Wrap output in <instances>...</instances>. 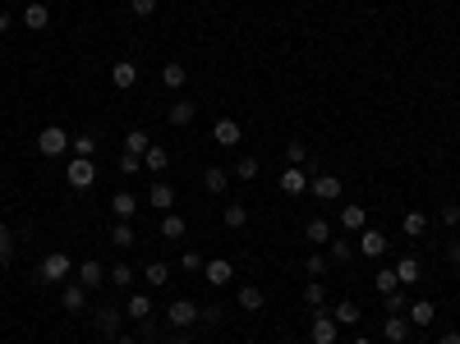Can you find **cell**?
I'll list each match as a JSON object with an SVG mask.
<instances>
[{
  "label": "cell",
  "mask_w": 460,
  "mask_h": 344,
  "mask_svg": "<svg viewBox=\"0 0 460 344\" xmlns=\"http://www.w3.org/2000/svg\"><path fill=\"white\" fill-rule=\"evenodd\" d=\"M313 326H308V335H313V344H336V317L332 312H322V308H313V317H308Z\"/></svg>",
  "instance_id": "obj_1"
},
{
  "label": "cell",
  "mask_w": 460,
  "mask_h": 344,
  "mask_svg": "<svg viewBox=\"0 0 460 344\" xmlns=\"http://www.w3.org/2000/svg\"><path fill=\"white\" fill-rule=\"evenodd\" d=\"M198 317H203V308H198L194 299H175V303L166 308V321H170V326H180V330H189Z\"/></svg>",
  "instance_id": "obj_2"
},
{
  "label": "cell",
  "mask_w": 460,
  "mask_h": 344,
  "mask_svg": "<svg viewBox=\"0 0 460 344\" xmlns=\"http://www.w3.org/2000/svg\"><path fill=\"white\" fill-rule=\"evenodd\" d=\"M65 147H69V134H65L60 124H46L42 134H37V151H42V156H60Z\"/></svg>",
  "instance_id": "obj_3"
},
{
  "label": "cell",
  "mask_w": 460,
  "mask_h": 344,
  "mask_svg": "<svg viewBox=\"0 0 460 344\" xmlns=\"http://www.w3.org/2000/svg\"><path fill=\"white\" fill-rule=\"evenodd\" d=\"M65 180H69V188H92V184H97V165L83 161V156H74L69 170H65Z\"/></svg>",
  "instance_id": "obj_4"
},
{
  "label": "cell",
  "mask_w": 460,
  "mask_h": 344,
  "mask_svg": "<svg viewBox=\"0 0 460 344\" xmlns=\"http://www.w3.org/2000/svg\"><path fill=\"white\" fill-rule=\"evenodd\" d=\"M69 267H74V262H69V253H46L42 257V280H51V284H60L65 275H69Z\"/></svg>",
  "instance_id": "obj_5"
},
{
  "label": "cell",
  "mask_w": 460,
  "mask_h": 344,
  "mask_svg": "<svg viewBox=\"0 0 460 344\" xmlns=\"http://www.w3.org/2000/svg\"><path fill=\"white\" fill-rule=\"evenodd\" d=\"M212 143H216V147H240V143H244V134H240V124H235V120H216Z\"/></svg>",
  "instance_id": "obj_6"
},
{
  "label": "cell",
  "mask_w": 460,
  "mask_h": 344,
  "mask_svg": "<svg viewBox=\"0 0 460 344\" xmlns=\"http://www.w3.org/2000/svg\"><path fill=\"white\" fill-rule=\"evenodd\" d=\"M359 253L378 262V257L387 253V234H382V230H364V234H359Z\"/></svg>",
  "instance_id": "obj_7"
},
{
  "label": "cell",
  "mask_w": 460,
  "mask_h": 344,
  "mask_svg": "<svg viewBox=\"0 0 460 344\" xmlns=\"http://www.w3.org/2000/svg\"><path fill=\"white\" fill-rule=\"evenodd\" d=\"M382 335H387L391 344H405V340H410V321H405L400 312H387V321H382Z\"/></svg>",
  "instance_id": "obj_8"
},
{
  "label": "cell",
  "mask_w": 460,
  "mask_h": 344,
  "mask_svg": "<svg viewBox=\"0 0 460 344\" xmlns=\"http://www.w3.org/2000/svg\"><path fill=\"white\" fill-rule=\"evenodd\" d=\"M111 83L120 92H129L138 83V64H129V60H120V64H111Z\"/></svg>",
  "instance_id": "obj_9"
},
{
  "label": "cell",
  "mask_w": 460,
  "mask_h": 344,
  "mask_svg": "<svg viewBox=\"0 0 460 344\" xmlns=\"http://www.w3.org/2000/svg\"><path fill=\"white\" fill-rule=\"evenodd\" d=\"M60 303H65V312H83V303H88V284H65V294H60Z\"/></svg>",
  "instance_id": "obj_10"
},
{
  "label": "cell",
  "mask_w": 460,
  "mask_h": 344,
  "mask_svg": "<svg viewBox=\"0 0 460 344\" xmlns=\"http://www.w3.org/2000/svg\"><path fill=\"white\" fill-rule=\"evenodd\" d=\"M405 312H410L405 321H414V326H428L433 317H437V308H433V299H414L410 308H405Z\"/></svg>",
  "instance_id": "obj_11"
},
{
  "label": "cell",
  "mask_w": 460,
  "mask_h": 344,
  "mask_svg": "<svg viewBox=\"0 0 460 344\" xmlns=\"http://www.w3.org/2000/svg\"><path fill=\"white\" fill-rule=\"evenodd\" d=\"M262 303H267V294H262L258 284H240V308L244 312H262Z\"/></svg>",
  "instance_id": "obj_12"
},
{
  "label": "cell",
  "mask_w": 460,
  "mask_h": 344,
  "mask_svg": "<svg viewBox=\"0 0 460 344\" xmlns=\"http://www.w3.org/2000/svg\"><path fill=\"white\" fill-rule=\"evenodd\" d=\"M23 23H28V28H32V32H42V28H46V23H51V10H46L42 0H32L28 10H23Z\"/></svg>",
  "instance_id": "obj_13"
},
{
  "label": "cell",
  "mask_w": 460,
  "mask_h": 344,
  "mask_svg": "<svg viewBox=\"0 0 460 344\" xmlns=\"http://www.w3.org/2000/svg\"><path fill=\"white\" fill-rule=\"evenodd\" d=\"M400 230H405L410 239H419V234H428V216H424V211H405V216H400Z\"/></svg>",
  "instance_id": "obj_14"
},
{
  "label": "cell",
  "mask_w": 460,
  "mask_h": 344,
  "mask_svg": "<svg viewBox=\"0 0 460 344\" xmlns=\"http://www.w3.org/2000/svg\"><path fill=\"white\" fill-rule=\"evenodd\" d=\"M313 193H318L322 202H336L341 197V180L336 175H318V180H313Z\"/></svg>",
  "instance_id": "obj_15"
},
{
  "label": "cell",
  "mask_w": 460,
  "mask_h": 344,
  "mask_svg": "<svg viewBox=\"0 0 460 344\" xmlns=\"http://www.w3.org/2000/svg\"><path fill=\"white\" fill-rule=\"evenodd\" d=\"M148 202H152V211H170L175 207V188H170V184H152Z\"/></svg>",
  "instance_id": "obj_16"
},
{
  "label": "cell",
  "mask_w": 460,
  "mask_h": 344,
  "mask_svg": "<svg viewBox=\"0 0 460 344\" xmlns=\"http://www.w3.org/2000/svg\"><path fill=\"white\" fill-rule=\"evenodd\" d=\"M143 165H148L152 175H161V170H166V165H170V151H166V147H157V143H152V147L143 151Z\"/></svg>",
  "instance_id": "obj_17"
},
{
  "label": "cell",
  "mask_w": 460,
  "mask_h": 344,
  "mask_svg": "<svg viewBox=\"0 0 460 344\" xmlns=\"http://www.w3.org/2000/svg\"><path fill=\"white\" fill-rule=\"evenodd\" d=\"M332 317H336V326H354V321H359V303H354V299H341L336 308H332Z\"/></svg>",
  "instance_id": "obj_18"
},
{
  "label": "cell",
  "mask_w": 460,
  "mask_h": 344,
  "mask_svg": "<svg viewBox=\"0 0 460 344\" xmlns=\"http://www.w3.org/2000/svg\"><path fill=\"white\" fill-rule=\"evenodd\" d=\"M281 193H290V197L304 193V170H299V165H290V170L281 175Z\"/></svg>",
  "instance_id": "obj_19"
},
{
  "label": "cell",
  "mask_w": 460,
  "mask_h": 344,
  "mask_svg": "<svg viewBox=\"0 0 460 344\" xmlns=\"http://www.w3.org/2000/svg\"><path fill=\"white\" fill-rule=\"evenodd\" d=\"M203 184H207V193H226V184H230V170L212 165V170H203Z\"/></svg>",
  "instance_id": "obj_20"
},
{
  "label": "cell",
  "mask_w": 460,
  "mask_h": 344,
  "mask_svg": "<svg viewBox=\"0 0 460 344\" xmlns=\"http://www.w3.org/2000/svg\"><path fill=\"white\" fill-rule=\"evenodd\" d=\"M184 230H189V225H184V216H175V211H170V216H161V239H184Z\"/></svg>",
  "instance_id": "obj_21"
},
{
  "label": "cell",
  "mask_w": 460,
  "mask_h": 344,
  "mask_svg": "<svg viewBox=\"0 0 460 344\" xmlns=\"http://www.w3.org/2000/svg\"><path fill=\"white\" fill-rule=\"evenodd\" d=\"M161 83H166V88H184V83H189V69H184V64H161Z\"/></svg>",
  "instance_id": "obj_22"
},
{
  "label": "cell",
  "mask_w": 460,
  "mask_h": 344,
  "mask_svg": "<svg viewBox=\"0 0 460 344\" xmlns=\"http://www.w3.org/2000/svg\"><path fill=\"white\" fill-rule=\"evenodd\" d=\"M304 239L308 243H327V239H332V225L322 221V216H313V221L304 225Z\"/></svg>",
  "instance_id": "obj_23"
},
{
  "label": "cell",
  "mask_w": 460,
  "mask_h": 344,
  "mask_svg": "<svg viewBox=\"0 0 460 344\" xmlns=\"http://www.w3.org/2000/svg\"><path fill=\"white\" fill-rule=\"evenodd\" d=\"M111 211H115V221H129V216L138 211L134 193H115V197H111Z\"/></svg>",
  "instance_id": "obj_24"
},
{
  "label": "cell",
  "mask_w": 460,
  "mask_h": 344,
  "mask_svg": "<svg viewBox=\"0 0 460 344\" xmlns=\"http://www.w3.org/2000/svg\"><path fill=\"white\" fill-rule=\"evenodd\" d=\"M221 225H226V230H244V225H249V211L240 207V202H230V207L221 211Z\"/></svg>",
  "instance_id": "obj_25"
},
{
  "label": "cell",
  "mask_w": 460,
  "mask_h": 344,
  "mask_svg": "<svg viewBox=\"0 0 460 344\" xmlns=\"http://www.w3.org/2000/svg\"><path fill=\"white\" fill-rule=\"evenodd\" d=\"M124 317H134V321L152 317V299H148V294H134V299H129V308H124Z\"/></svg>",
  "instance_id": "obj_26"
},
{
  "label": "cell",
  "mask_w": 460,
  "mask_h": 344,
  "mask_svg": "<svg viewBox=\"0 0 460 344\" xmlns=\"http://www.w3.org/2000/svg\"><path fill=\"white\" fill-rule=\"evenodd\" d=\"M396 280L400 284H414V280H419V257H400V262H396Z\"/></svg>",
  "instance_id": "obj_27"
},
{
  "label": "cell",
  "mask_w": 460,
  "mask_h": 344,
  "mask_svg": "<svg viewBox=\"0 0 460 344\" xmlns=\"http://www.w3.org/2000/svg\"><path fill=\"white\" fill-rule=\"evenodd\" d=\"M194 115H198V106L194 101H175L170 106V124H194Z\"/></svg>",
  "instance_id": "obj_28"
},
{
  "label": "cell",
  "mask_w": 460,
  "mask_h": 344,
  "mask_svg": "<svg viewBox=\"0 0 460 344\" xmlns=\"http://www.w3.org/2000/svg\"><path fill=\"white\" fill-rule=\"evenodd\" d=\"M148 147H152V138L143 134V129H134V134L124 138V151H129V156H143V151H148Z\"/></svg>",
  "instance_id": "obj_29"
},
{
  "label": "cell",
  "mask_w": 460,
  "mask_h": 344,
  "mask_svg": "<svg viewBox=\"0 0 460 344\" xmlns=\"http://www.w3.org/2000/svg\"><path fill=\"white\" fill-rule=\"evenodd\" d=\"M97 326H102V335H120V312H115V308H102V312H97Z\"/></svg>",
  "instance_id": "obj_30"
},
{
  "label": "cell",
  "mask_w": 460,
  "mask_h": 344,
  "mask_svg": "<svg viewBox=\"0 0 460 344\" xmlns=\"http://www.w3.org/2000/svg\"><path fill=\"white\" fill-rule=\"evenodd\" d=\"M102 275H106V271H102V262H83V267H78V284H102Z\"/></svg>",
  "instance_id": "obj_31"
},
{
  "label": "cell",
  "mask_w": 460,
  "mask_h": 344,
  "mask_svg": "<svg viewBox=\"0 0 460 344\" xmlns=\"http://www.w3.org/2000/svg\"><path fill=\"white\" fill-rule=\"evenodd\" d=\"M203 271H207V280H212V284H226V280H230V262H226V257H216V262H207Z\"/></svg>",
  "instance_id": "obj_32"
},
{
  "label": "cell",
  "mask_w": 460,
  "mask_h": 344,
  "mask_svg": "<svg viewBox=\"0 0 460 344\" xmlns=\"http://www.w3.org/2000/svg\"><path fill=\"white\" fill-rule=\"evenodd\" d=\"M111 239H115V248H134V225H129V221H115Z\"/></svg>",
  "instance_id": "obj_33"
},
{
  "label": "cell",
  "mask_w": 460,
  "mask_h": 344,
  "mask_svg": "<svg viewBox=\"0 0 460 344\" xmlns=\"http://www.w3.org/2000/svg\"><path fill=\"white\" fill-rule=\"evenodd\" d=\"M5 262H14V234H10V225L0 221V267Z\"/></svg>",
  "instance_id": "obj_34"
},
{
  "label": "cell",
  "mask_w": 460,
  "mask_h": 344,
  "mask_svg": "<svg viewBox=\"0 0 460 344\" xmlns=\"http://www.w3.org/2000/svg\"><path fill=\"white\" fill-rule=\"evenodd\" d=\"M364 221H368L364 207H345L341 211V225H345V230H364Z\"/></svg>",
  "instance_id": "obj_35"
},
{
  "label": "cell",
  "mask_w": 460,
  "mask_h": 344,
  "mask_svg": "<svg viewBox=\"0 0 460 344\" xmlns=\"http://www.w3.org/2000/svg\"><path fill=\"white\" fill-rule=\"evenodd\" d=\"M166 275H170L166 262H148V267H143V280L148 284H166Z\"/></svg>",
  "instance_id": "obj_36"
},
{
  "label": "cell",
  "mask_w": 460,
  "mask_h": 344,
  "mask_svg": "<svg viewBox=\"0 0 460 344\" xmlns=\"http://www.w3.org/2000/svg\"><path fill=\"white\" fill-rule=\"evenodd\" d=\"M235 180H258V161H253V156H240V161H235Z\"/></svg>",
  "instance_id": "obj_37"
},
{
  "label": "cell",
  "mask_w": 460,
  "mask_h": 344,
  "mask_svg": "<svg viewBox=\"0 0 460 344\" xmlns=\"http://www.w3.org/2000/svg\"><path fill=\"white\" fill-rule=\"evenodd\" d=\"M69 151H74V156H83V161H92V151H97V138H69Z\"/></svg>",
  "instance_id": "obj_38"
},
{
  "label": "cell",
  "mask_w": 460,
  "mask_h": 344,
  "mask_svg": "<svg viewBox=\"0 0 460 344\" xmlns=\"http://www.w3.org/2000/svg\"><path fill=\"white\" fill-rule=\"evenodd\" d=\"M354 253H359V248H350L345 239H332V262H350Z\"/></svg>",
  "instance_id": "obj_39"
},
{
  "label": "cell",
  "mask_w": 460,
  "mask_h": 344,
  "mask_svg": "<svg viewBox=\"0 0 460 344\" xmlns=\"http://www.w3.org/2000/svg\"><path fill=\"white\" fill-rule=\"evenodd\" d=\"M129 10H134L138 19H152L157 14V0H129Z\"/></svg>",
  "instance_id": "obj_40"
},
{
  "label": "cell",
  "mask_w": 460,
  "mask_h": 344,
  "mask_svg": "<svg viewBox=\"0 0 460 344\" xmlns=\"http://www.w3.org/2000/svg\"><path fill=\"white\" fill-rule=\"evenodd\" d=\"M378 289H382V294H391V289H400L396 271H378Z\"/></svg>",
  "instance_id": "obj_41"
},
{
  "label": "cell",
  "mask_w": 460,
  "mask_h": 344,
  "mask_svg": "<svg viewBox=\"0 0 460 344\" xmlns=\"http://www.w3.org/2000/svg\"><path fill=\"white\" fill-rule=\"evenodd\" d=\"M405 308H410V303H405V294H400V289H391V294H387V312H405Z\"/></svg>",
  "instance_id": "obj_42"
},
{
  "label": "cell",
  "mask_w": 460,
  "mask_h": 344,
  "mask_svg": "<svg viewBox=\"0 0 460 344\" xmlns=\"http://www.w3.org/2000/svg\"><path fill=\"white\" fill-rule=\"evenodd\" d=\"M286 156H290V165H304V156H308V151H304V143H299V138H295L290 147H286Z\"/></svg>",
  "instance_id": "obj_43"
},
{
  "label": "cell",
  "mask_w": 460,
  "mask_h": 344,
  "mask_svg": "<svg viewBox=\"0 0 460 344\" xmlns=\"http://www.w3.org/2000/svg\"><path fill=\"white\" fill-rule=\"evenodd\" d=\"M304 303L308 308H322V284H304Z\"/></svg>",
  "instance_id": "obj_44"
},
{
  "label": "cell",
  "mask_w": 460,
  "mask_h": 344,
  "mask_svg": "<svg viewBox=\"0 0 460 344\" xmlns=\"http://www.w3.org/2000/svg\"><path fill=\"white\" fill-rule=\"evenodd\" d=\"M304 271H308V275H322V271H327V257H322V253H313V257L304 262Z\"/></svg>",
  "instance_id": "obj_45"
},
{
  "label": "cell",
  "mask_w": 460,
  "mask_h": 344,
  "mask_svg": "<svg viewBox=\"0 0 460 344\" xmlns=\"http://www.w3.org/2000/svg\"><path fill=\"white\" fill-rule=\"evenodd\" d=\"M138 165H143V156H129V151L120 156V170H124V175H138Z\"/></svg>",
  "instance_id": "obj_46"
},
{
  "label": "cell",
  "mask_w": 460,
  "mask_h": 344,
  "mask_svg": "<svg viewBox=\"0 0 460 344\" xmlns=\"http://www.w3.org/2000/svg\"><path fill=\"white\" fill-rule=\"evenodd\" d=\"M180 267H184V271H203V257H198V253H184Z\"/></svg>",
  "instance_id": "obj_47"
},
{
  "label": "cell",
  "mask_w": 460,
  "mask_h": 344,
  "mask_svg": "<svg viewBox=\"0 0 460 344\" xmlns=\"http://www.w3.org/2000/svg\"><path fill=\"white\" fill-rule=\"evenodd\" d=\"M442 225H460V207L451 202V207H442Z\"/></svg>",
  "instance_id": "obj_48"
},
{
  "label": "cell",
  "mask_w": 460,
  "mask_h": 344,
  "mask_svg": "<svg viewBox=\"0 0 460 344\" xmlns=\"http://www.w3.org/2000/svg\"><path fill=\"white\" fill-rule=\"evenodd\" d=\"M111 280H115V284H129V280H134V271H129V267H115V271H111Z\"/></svg>",
  "instance_id": "obj_49"
},
{
  "label": "cell",
  "mask_w": 460,
  "mask_h": 344,
  "mask_svg": "<svg viewBox=\"0 0 460 344\" xmlns=\"http://www.w3.org/2000/svg\"><path fill=\"white\" fill-rule=\"evenodd\" d=\"M437 344H460V330H451V335H442Z\"/></svg>",
  "instance_id": "obj_50"
},
{
  "label": "cell",
  "mask_w": 460,
  "mask_h": 344,
  "mask_svg": "<svg viewBox=\"0 0 460 344\" xmlns=\"http://www.w3.org/2000/svg\"><path fill=\"white\" fill-rule=\"evenodd\" d=\"M446 253H451V262H456V267H460V243H451V248H446Z\"/></svg>",
  "instance_id": "obj_51"
},
{
  "label": "cell",
  "mask_w": 460,
  "mask_h": 344,
  "mask_svg": "<svg viewBox=\"0 0 460 344\" xmlns=\"http://www.w3.org/2000/svg\"><path fill=\"white\" fill-rule=\"evenodd\" d=\"M0 32H10V14L5 10H0Z\"/></svg>",
  "instance_id": "obj_52"
},
{
  "label": "cell",
  "mask_w": 460,
  "mask_h": 344,
  "mask_svg": "<svg viewBox=\"0 0 460 344\" xmlns=\"http://www.w3.org/2000/svg\"><path fill=\"white\" fill-rule=\"evenodd\" d=\"M115 344H138V340H134V335H115Z\"/></svg>",
  "instance_id": "obj_53"
},
{
  "label": "cell",
  "mask_w": 460,
  "mask_h": 344,
  "mask_svg": "<svg viewBox=\"0 0 460 344\" xmlns=\"http://www.w3.org/2000/svg\"><path fill=\"white\" fill-rule=\"evenodd\" d=\"M354 344H373V340H368V335H359V340H354Z\"/></svg>",
  "instance_id": "obj_54"
},
{
  "label": "cell",
  "mask_w": 460,
  "mask_h": 344,
  "mask_svg": "<svg viewBox=\"0 0 460 344\" xmlns=\"http://www.w3.org/2000/svg\"><path fill=\"white\" fill-rule=\"evenodd\" d=\"M203 5H207V0H203Z\"/></svg>",
  "instance_id": "obj_55"
}]
</instances>
